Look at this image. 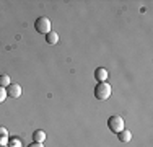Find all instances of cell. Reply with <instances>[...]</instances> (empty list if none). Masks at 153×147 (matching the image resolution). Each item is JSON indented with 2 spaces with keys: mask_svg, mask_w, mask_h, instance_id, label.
<instances>
[{
  "mask_svg": "<svg viewBox=\"0 0 153 147\" xmlns=\"http://www.w3.org/2000/svg\"><path fill=\"white\" fill-rule=\"evenodd\" d=\"M94 97L98 100H108L111 97V85L108 82H98L94 87Z\"/></svg>",
  "mask_w": 153,
  "mask_h": 147,
  "instance_id": "6da1fadb",
  "label": "cell"
},
{
  "mask_svg": "<svg viewBox=\"0 0 153 147\" xmlns=\"http://www.w3.org/2000/svg\"><path fill=\"white\" fill-rule=\"evenodd\" d=\"M34 28L38 33H42V34H47L51 31V20L47 16H39L34 23Z\"/></svg>",
  "mask_w": 153,
  "mask_h": 147,
  "instance_id": "7a4b0ae2",
  "label": "cell"
},
{
  "mask_svg": "<svg viewBox=\"0 0 153 147\" xmlns=\"http://www.w3.org/2000/svg\"><path fill=\"white\" fill-rule=\"evenodd\" d=\"M108 128L114 132V134H117V132H121L124 129V119L121 116H111L108 119Z\"/></svg>",
  "mask_w": 153,
  "mask_h": 147,
  "instance_id": "3957f363",
  "label": "cell"
},
{
  "mask_svg": "<svg viewBox=\"0 0 153 147\" xmlns=\"http://www.w3.org/2000/svg\"><path fill=\"white\" fill-rule=\"evenodd\" d=\"M5 90H7V95L12 97V98L21 97V85H20V83H16V82H12L8 87L5 88Z\"/></svg>",
  "mask_w": 153,
  "mask_h": 147,
  "instance_id": "277c9868",
  "label": "cell"
},
{
  "mask_svg": "<svg viewBox=\"0 0 153 147\" xmlns=\"http://www.w3.org/2000/svg\"><path fill=\"white\" fill-rule=\"evenodd\" d=\"M94 79H96L98 82H106L108 80V70L104 67H98L96 70H94Z\"/></svg>",
  "mask_w": 153,
  "mask_h": 147,
  "instance_id": "5b68a950",
  "label": "cell"
},
{
  "mask_svg": "<svg viewBox=\"0 0 153 147\" xmlns=\"http://www.w3.org/2000/svg\"><path fill=\"white\" fill-rule=\"evenodd\" d=\"M8 131L5 129L3 126H0V147H5L8 144Z\"/></svg>",
  "mask_w": 153,
  "mask_h": 147,
  "instance_id": "8992f818",
  "label": "cell"
},
{
  "mask_svg": "<svg viewBox=\"0 0 153 147\" xmlns=\"http://www.w3.org/2000/svg\"><path fill=\"white\" fill-rule=\"evenodd\" d=\"M46 41H47V44H57L59 43V34L51 29V31L46 34Z\"/></svg>",
  "mask_w": 153,
  "mask_h": 147,
  "instance_id": "52a82bcc",
  "label": "cell"
},
{
  "mask_svg": "<svg viewBox=\"0 0 153 147\" xmlns=\"http://www.w3.org/2000/svg\"><path fill=\"white\" fill-rule=\"evenodd\" d=\"M117 137H119V141H121V142H129L130 139H132V132L122 129L121 132H117Z\"/></svg>",
  "mask_w": 153,
  "mask_h": 147,
  "instance_id": "ba28073f",
  "label": "cell"
},
{
  "mask_svg": "<svg viewBox=\"0 0 153 147\" xmlns=\"http://www.w3.org/2000/svg\"><path fill=\"white\" fill-rule=\"evenodd\" d=\"M33 139H34V142H39V144H42V142L46 141V132L41 131V129L34 131V134H33Z\"/></svg>",
  "mask_w": 153,
  "mask_h": 147,
  "instance_id": "9c48e42d",
  "label": "cell"
},
{
  "mask_svg": "<svg viewBox=\"0 0 153 147\" xmlns=\"http://www.w3.org/2000/svg\"><path fill=\"white\" fill-rule=\"evenodd\" d=\"M10 83H12V80H10V77L7 75V74H2V75H0V87L7 88V87L10 85Z\"/></svg>",
  "mask_w": 153,
  "mask_h": 147,
  "instance_id": "30bf717a",
  "label": "cell"
},
{
  "mask_svg": "<svg viewBox=\"0 0 153 147\" xmlns=\"http://www.w3.org/2000/svg\"><path fill=\"white\" fill-rule=\"evenodd\" d=\"M8 97V95H7V90L3 87H0V103H3L5 101V98Z\"/></svg>",
  "mask_w": 153,
  "mask_h": 147,
  "instance_id": "8fae6325",
  "label": "cell"
},
{
  "mask_svg": "<svg viewBox=\"0 0 153 147\" xmlns=\"http://www.w3.org/2000/svg\"><path fill=\"white\" fill-rule=\"evenodd\" d=\"M10 144L15 146V147H21V142L18 141V139H13V141H10Z\"/></svg>",
  "mask_w": 153,
  "mask_h": 147,
  "instance_id": "7c38bea8",
  "label": "cell"
},
{
  "mask_svg": "<svg viewBox=\"0 0 153 147\" xmlns=\"http://www.w3.org/2000/svg\"><path fill=\"white\" fill-rule=\"evenodd\" d=\"M26 147H44V146H42V144H39V142H33V144L26 146Z\"/></svg>",
  "mask_w": 153,
  "mask_h": 147,
  "instance_id": "4fadbf2b",
  "label": "cell"
}]
</instances>
